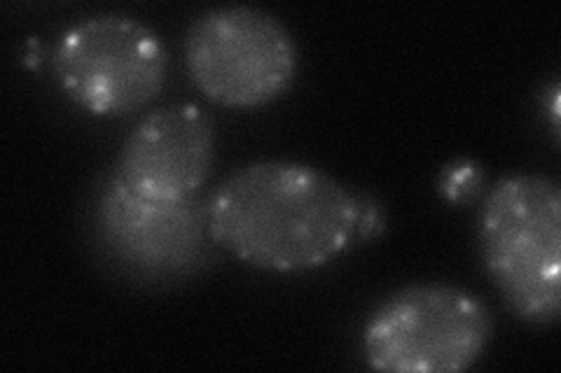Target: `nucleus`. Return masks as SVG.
<instances>
[{
	"label": "nucleus",
	"mask_w": 561,
	"mask_h": 373,
	"mask_svg": "<svg viewBox=\"0 0 561 373\" xmlns=\"http://www.w3.org/2000/svg\"><path fill=\"white\" fill-rule=\"evenodd\" d=\"M210 238L262 271L321 269L360 238L363 203L335 177L295 162L234 171L204 201Z\"/></svg>",
	"instance_id": "nucleus-1"
},
{
	"label": "nucleus",
	"mask_w": 561,
	"mask_h": 373,
	"mask_svg": "<svg viewBox=\"0 0 561 373\" xmlns=\"http://www.w3.org/2000/svg\"><path fill=\"white\" fill-rule=\"evenodd\" d=\"M480 250L496 290L526 323L561 313V189L546 175L515 173L491 187L480 212Z\"/></svg>",
	"instance_id": "nucleus-2"
},
{
	"label": "nucleus",
	"mask_w": 561,
	"mask_h": 373,
	"mask_svg": "<svg viewBox=\"0 0 561 373\" xmlns=\"http://www.w3.org/2000/svg\"><path fill=\"white\" fill-rule=\"evenodd\" d=\"M494 334L482 301L445 282H414L386 296L363 331L377 371L459 373L476 364Z\"/></svg>",
	"instance_id": "nucleus-3"
},
{
	"label": "nucleus",
	"mask_w": 561,
	"mask_h": 373,
	"mask_svg": "<svg viewBox=\"0 0 561 373\" xmlns=\"http://www.w3.org/2000/svg\"><path fill=\"white\" fill-rule=\"evenodd\" d=\"M297 45L267 10L214 8L185 35V66L199 92L225 108H260L284 96L297 75Z\"/></svg>",
	"instance_id": "nucleus-4"
},
{
	"label": "nucleus",
	"mask_w": 561,
	"mask_h": 373,
	"mask_svg": "<svg viewBox=\"0 0 561 373\" xmlns=\"http://www.w3.org/2000/svg\"><path fill=\"white\" fill-rule=\"evenodd\" d=\"M167 47L125 14H96L70 26L55 51V73L80 108L125 117L148 105L167 80Z\"/></svg>",
	"instance_id": "nucleus-5"
},
{
	"label": "nucleus",
	"mask_w": 561,
	"mask_h": 373,
	"mask_svg": "<svg viewBox=\"0 0 561 373\" xmlns=\"http://www.w3.org/2000/svg\"><path fill=\"white\" fill-rule=\"evenodd\" d=\"M94 238L119 269L140 280H183L214 255L204 203L154 201L122 185L103 183L94 203Z\"/></svg>",
	"instance_id": "nucleus-6"
},
{
	"label": "nucleus",
	"mask_w": 561,
	"mask_h": 373,
	"mask_svg": "<svg viewBox=\"0 0 561 373\" xmlns=\"http://www.w3.org/2000/svg\"><path fill=\"white\" fill-rule=\"evenodd\" d=\"M216 159L214 121L197 105L179 103L140 119L119 150L113 175L154 201L195 199Z\"/></svg>",
	"instance_id": "nucleus-7"
},
{
	"label": "nucleus",
	"mask_w": 561,
	"mask_h": 373,
	"mask_svg": "<svg viewBox=\"0 0 561 373\" xmlns=\"http://www.w3.org/2000/svg\"><path fill=\"white\" fill-rule=\"evenodd\" d=\"M482 171L478 164L472 162H459L445 168L440 189L445 197L454 203H466L472 201V197L480 191L482 187Z\"/></svg>",
	"instance_id": "nucleus-8"
}]
</instances>
